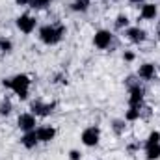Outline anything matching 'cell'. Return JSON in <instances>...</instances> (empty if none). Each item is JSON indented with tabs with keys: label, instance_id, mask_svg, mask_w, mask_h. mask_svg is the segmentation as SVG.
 I'll return each instance as SVG.
<instances>
[{
	"label": "cell",
	"instance_id": "cell-1",
	"mask_svg": "<svg viewBox=\"0 0 160 160\" xmlns=\"http://www.w3.org/2000/svg\"><path fill=\"white\" fill-rule=\"evenodd\" d=\"M4 86L11 88L21 99H26L28 97V88H30V78L26 75H17L11 80H4Z\"/></svg>",
	"mask_w": 160,
	"mask_h": 160
},
{
	"label": "cell",
	"instance_id": "cell-2",
	"mask_svg": "<svg viewBox=\"0 0 160 160\" xmlns=\"http://www.w3.org/2000/svg\"><path fill=\"white\" fill-rule=\"evenodd\" d=\"M63 32H65L63 26H58V28L56 26H43L39 30V38L47 45H54V43H58V41L62 39Z\"/></svg>",
	"mask_w": 160,
	"mask_h": 160
},
{
	"label": "cell",
	"instance_id": "cell-3",
	"mask_svg": "<svg viewBox=\"0 0 160 160\" xmlns=\"http://www.w3.org/2000/svg\"><path fill=\"white\" fill-rule=\"evenodd\" d=\"M99 128L97 127H89V128H86L84 132H82V142H84V145H88V147H95L97 143H99Z\"/></svg>",
	"mask_w": 160,
	"mask_h": 160
},
{
	"label": "cell",
	"instance_id": "cell-4",
	"mask_svg": "<svg viewBox=\"0 0 160 160\" xmlns=\"http://www.w3.org/2000/svg\"><path fill=\"white\" fill-rule=\"evenodd\" d=\"M17 26H19L21 32L30 34V32H34V28H36V19L30 17V15H21V17L17 19Z\"/></svg>",
	"mask_w": 160,
	"mask_h": 160
},
{
	"label": "cell",
	"instance_id": "cell-5",
	"mask_svg": "<svg viewBox=\"0 0 160 160\" xmlns=\"http://www.w3.org/2000/svg\"><path fill=\"white\" fill-rule=\"evenodd\" d=\"M142 101H143V89H142L140 86H134V88L130 89V97H128V104H130V108H138V110H140Z\"/></svg>",
	"mask_w": 160,
	"mask_h": 160
},
{
	"label": "cell",
	"instance_id": "cell-6",
	"mask_svg": "<svg viewBox=\"0 0 160 160\" xmlns=\"http://www.w3.org/2000/svg\"><path fill=\"white\" fill-rule=\"evenodd\" d=\"M93 43H95V47H99V48H106V47H110V43H112V34L106 32V30H99V32L95 34V38H93Z\"/></svg>",
	"mask_w": 160,
	"mask_h": 160
},
{
	"label": "cell",
	"instance_id": "cell-7",
	"mask_svg": "<svg viewBox=\"0 0 160 160\" xmlns=\"http://www.w3.org/2000/svg\"><path fill=\"white\" fill-rule=\"evenodd\" d=\"M17 123H19V127H21L24 132L36 128V118H34V114H22V116H19Z\"/></svg>",
	"mask_w": 160,
	"mask_h": 160
},
{
	"label": "cell",
	"instance_id": "cell-8",
	"mask_svg": "<svg viewBox=\"0 0 160 160\" xmlns=\"http://www.w3.org/2000/svg\"><path fill=\"white\" fill-rule=\"evenodd\" d=\"M38 142H39V138H38L36 130H28V132L22 136V145L28 147V149H34V147L38 145Z\"/></svg>",
	"mask_w": 160,
	"mask_h": 160
},
{
	"label": "cell",
	"instance_id": "cell-9",
	"mask_svg": "<svg viewBox=\"0 0 160 160\" xmlns=\"http://www.w3.org/2000/svg\"><path fill=\"white\" fill-rule=\"evenodd\" d=\"M127 38L132 41V43H142V41L145 39V32L142 28H138V26L136 28H128L127 30Z\"/></svg>",
	"mask_w": 160,
	"mask_h": 160
},
{
	"label": "cell",
	"instance_id": "cell-10",
	"mask_svg": "<svg viewBox=\"0 0 160 160\" xmlns=\"http://www.w3.org/2000/svg\"><path fill=\"white\" fill-rule=\"evenodd\" d=\"M36 134H38L39 142H50V140L54 138L56 130H54L52 127H41V128H38V130H36Z\"/></svg>",
	"mask_w": 160,
	"mask_h": 160
},
{
	"label": "cell",
	"instance_id": "cell-11",
	"mask_svg": "<svg viewBox=\"0 0 160 160\" xmlns=\"http://www.w3.org/2000/svg\"><path fill=\"white\" fill-rule=\"evenodd\" d=\"M52 108H54V104H43V102H34L32 104V112L36 116H47V114L52 112Z\"/></svg>",
	"mask_w": 160,
	"mask_h": 160
},
{
	"label": "cell",
	"instance_id": "cell-12",
	"mask_svg": "<svg viewBox=\"0 0 160 160\" xmlns=\"http://www.w3.org/2000/svg\"><path fill=\"white\" fill-rule=\"evenodd\" d=\"M138 75H140L142 78H145V80H151L153 77H155V65H153V63H143V65L140 67Z\"/></svg>",
	"mask_w": 160,
	"mask_h": 160
},
{
	"label": "cell",
	"instance_id": "cell-13",
	"mask_svg": "<svg viewBox=\"0 0 160 160\" xmlns=\"http://www.w3.org/2000/svg\"><path fill=\"white\" fill-rule=\"evenodd\" d=\"M157 6L155 4H143L142 6V17L143 19H155L157 17Z\"/></svg>",
	"mask_w": 160,
	"mask_h": 160
},
{
	"label": "cell",
	"instance_id": "cell-14",
	"mask_svg": "<svg viewBox=\"0 0 160 160\" xmlns=\"http://www.w3.org/2000/svg\"><path fill=\"white\" fill-rule=\"evenodd\" d=\"M145 155H147V160H157L160 158V143H151L145 147Z\"/></svg>",
	"mask_w": 160,
	"mask_h": 160
},
{
	"label": "cell",
	"instance_id": "cell-15",
	"mask_svg": "<svg viewBox=\"0 0 160 160\" xmlns=\"http://www.w3.org/2000/svg\"><path fill=\"white\" fill-rule=\"evenodd\" d=\"M89 6V0H75L73 2V9L75 11H86Z\"/></svg>",
	"mask_w": 160,
	"mask_h": 160
},
{
	"label": "cell",
	"instance_id": "cell-16",
	"mask_svg": "<svg viewBox=\"0 0 160 160\" xmlns=\"http://www.w3.org/2000/svg\"><path fill=\"white\" fill-rule=\"evenodd\" d=\"M138 118H140V110H138V108H130V110L127 112V116H125L127 121H134V119H138Z\"/></svg>",
	"mask_w": 160,
	"mask_h": 160
},
{
	"label": "cell",
	"instance_id": "cell-17",
	"mask_svg": "<svg viewBox=\"0 0 160 160\" xmlns=\"http://www.w3.org/2000/svg\"><path fill=\"white\" fill-rule=\"evenodd\" d=\"M9 112H11V102L9 101H4L0 104V116H8Z\"/></svg>",
	"mask_w": 160,
	"mask_h": 160
},
{
	"label": "cell",
	"instance_id": "cell-18",
	"mask_svg": "<svg viewBox=\"0 0 160 160\" xmlns=\"http://www.w3.org/2000/svg\"><path fill=\"white\" fill-rule=\"evenodd\" d=\"M30 6L36 8V9H41V8H47L48 6V0H30Z\"/></svg>",
	"mask_w": 160,
	"mask_h": 160
},
{
	"label": "cell",
	"instance_id": "cell-19",
	"mask_svg": "<svg viewBox=\"0 0 160 160\" xmlns=\"http://www.w3.org/2000/svg\"><path fill=\"white\" fill-rule=\"evenodd\" d=\"M151 143H160V132H151L149 134V140H147V145H151Z\"/></svg>",
	"mask_w": 160,
	"mask_h": 160
},
{
	"label": "cell",
	"instance_id": "cell-20",
	"mask_svg": "<svg viewBox=\"0 0 160 160\" xmlns=\"http://www.w3.org/2000/svg\"><path fill=\"white\" fill-rule=\"evenodd\" d=\"M127 24H128L127 15H119V17H118V21H116V26H118V28H123V26H127Z\"/></svg>",
	"mask_w": 160,
	"mask_h": 160
},
{
	"label": "cell",
	"instance_id": "cell-21",
	"mask_svg": "<svg viewBox=\"0 0 160 160\" xmlns=\"http://www.w3.org/2000/svg\"><path fill=\"white\" fill-rule=\"evenodd\" d=\"M0 47H2V50H6V52H8V50H11V43H9V41H6V39L0 41Z\"/></svg>",
	"mask_w": 160,
	"mask_h": 160
},
{
	"label": "cell",
	"instance_id": "cell-22",
	"mask_svg": "<svg viewBox=\"0 0 160 160\" xmlns=\"http://www.w3.org/2000/svg\"><path fill=\"white\" fill-rule=\"evenodd\" d=\"M123 127H125V125H123L121 121H116V123H114V128H116V132H118V134L123 132Z\"/></svg>",
	"mask_w": 160,
	"mask_h": 160
},
{
	"label": "cell",
	"instance_id": "cell-23",
	"mask_svg": "<svg viewBox=\"0 0 160 160\" xmlns=\"http://www.w3.org/2000/svg\"><path fill=\"white\" fill-rule=\"evenodd\" d=\"M69 155H71V160H80V153L78 151H71Z\"/></svg>",
	"mask_w": 160,
	"mask_h": 160
},
{
	"label": "cell",
	"instance_id": "cell-24",
	"mask_svg": "<svg viewBox=\"0 0 160 160\" xmlns=\"http://www.w3.org/2000/svg\"><path fill=\"white\" fill-rule=\"evenodd\" d=\"M125 60H127V62L134 60V54H132V52H125Z\"/></svg>",
	"mask_w": 160,
	"mask_h": 160
},
{
	"label": "cell",
	"instance_id": "cell-25",
	"mask_svg": "<svg viewBox=\"0 0 160 160\" xmlns=\"http://www.w3.org/2000/svg\"><path fill=\"white\" fill-rule=\"evenodd\" d=\"M17 4H21V6H24V4H30V0H15Z\"/></svg>",
	"mask_w": 160,
	"mask_h": 160
},
{
	"label": "cell",
	"instance_id": "cell-26",
	"mask_svg": "<svg viewBox=\"0 0 160 160\" xmlns=\"http://www.w3.org/2000/svg\"><path fill=\"white\" fill-rule=\"evenodd\" d=\"M130 2H142V0H130Z\"/></svg>",
	"mask_w": 160,
	"mask_h": 160
},
{
	"label": "cell",
	"instance_id": "cell-27",
	"mask_svg": "<svg viewBox=\"0 0 160 160\" xmlns=\"http://www.w3.org/2000/svg\"><path fill=\"white\" fill-rule=\"evenodd\" d=\"M158 36H160V30H158Z\"/></svg>",
	"mask_w": 160,
	"mask_h": 160
}]
</instances>
